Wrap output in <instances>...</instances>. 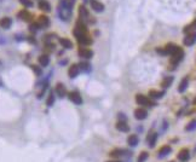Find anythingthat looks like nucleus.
Masks as SVG:
<instances>
[{
	"label": "nucleus",
	"mask_w": 196,
	"mask_h": 162,
	"mask_svg": "<svg viewBox=\"0 0 196 162\" xmlns=\"http://www.w3.org/2000/svg\"><path fill=\"white\" fill-rule=\"evenodd\" d=\"M79 16H80V21H82V22H86V21H89V18H91L87 9L84 5H80V7H79Z\"/></svg>",
	"instance_id": "obj_8"
},
{
	"label": "nucleus",
	"mask_w": 196,
	"mask_h": 162,
	"mask_svg": "<svg viewBox=\"0 0 196 162\" xmlns=\"http://www.w3.org/2000/svg\"><path fill=\"white\" fill-rule=\"evenodd\" d=\"M188 85H189V77L188 76H185L182 81H180V84H179V87H178V91L180 92V93H183L187 88H188Z\"/></svg>",
	"instance_id": "obj_21"
},
{
	"label": "nucleus",
	"mask_w": 196,
	"mask_h": 162,
	"mask_svg": "<svg viewBox=\"0 0 196 162\" xmlns=\"http://www.w3.org/2000/svg\"><path fill=\"white\" fill-rule=\"evenodd\" d=\"M178 159L183 162L188 161V160L190 159V153H189V150H188V149H182V150L179 151V154H178Z\"/></svg>",
	"instance_id": "obj_17"
},
{
	"label": "nucleus",
	"mask_w": 196,
	"mask_h": 162,
	"mask_svg": "<svg viewBox=\"0 0 196 162\" xmlns=\"http://www.w3.org/2000/svg\"><path fill=\"white\" fill-rule=\"evenodd\" d=\"M38 62H39V64L41 65V67H47V65L50 64V57H49V55H41V56H39Z\"/></svg>",
	"instance_id": "obj_18"
},
{
	"label": "nucleus",
	"mask_w": 196,
	"mask_h": 162,
	"mask_svg": "<svg viewBox=\"0 0 196 162\" xmlns=\"http://www.w3.org/2000/svg\"><path fill=\"white\" fill-rule=\"evenodd\" d=\"M183 57H184V51L179 47L172 56H171V64L174 65V68H176V65L178 64L182 59H183Z\"/></svg>",
	"instance_id": "obj_4"
},
{
	"label": "nucleus",
	"mask_w": 196,
	"mask_h": 162,
	"mask_svg": "<svg viewBox=\"0 0 196 162\" xmlns=\"http://www.w3.org/2000/svg\"><path fill=\"white\" fill-rule=\"evenodd\" d=\"M39 29H40V27L38 26V23H36V22H35V23H32V24L29 26V31H31V32H33V33L38 32Z\"/></svg>",
	"instance_id": "obj_34"
},
{
	"label": "nucleus",
	"mask_w": 196,
	"mask_h": 162,
	"mask_svg": "<svg viewBox=\"0 0 196 162\" xmlns=\"http://www.w3.org/2000/svg\"><path fill=\"white\" fill-rule=\"evenodd\" d=\"M36 23H38V26H39L40 28H47V27L50 26V20H49V17H46V16H40V17L38 18Z\"/></svg>",
	"instance_id": "obj_12"
},
{
	"label": "nucleus",
	"mask_w": 196,
	"mask_h": 162,
	"mask_svg": "<svg viewBox=\"0 0 196 162\" xmlns=\"http://www.w3.org/2000/svg\"><path fill=\"white\" fill-rule=\"evenodd\" d=\"M119 119H120V121H126V120H127V117L125 116V114H121V113L119 114Z\"/></svg>",
	"instance_id": "obj_36"
},
{
	"label": "nucleus",
	"mask_w": 196,
	"mask_h": 162,
	"mask_svg": "<svg viewBox=\"0 0 196 162\" xmlns=\"http://www.w3.org/2000/svg\"><path fill=\"white\" fill-rule=\"evenodd\" d=\"M32 69H33V71L35 73V75H36V76H41L42 70H41V68H40V67H38V65H32Z\"/></svg>",
	"instance_id": "obj_32"
},
{
	"label": "nucleus",
	"mask_w": 196,
	"mask_h": 162,
	"mask_svg": "<svg viewBox=\"0 0 196 162\" xmlns=\"http://www.w3.org/2000/svg\"><path fill=\"white\" fill-rule=\"evenodd\" d=\"M116 130L120 132H129L130 131V126L127 125L126 121H119L116 124Z\"/></svg>",
	"instance_id": "obj_19"
},
{
	"label": "nucleus",
	"mask_w": 196,
	"mask_h": 162,
	"mask_svg": "<svg viewBox=\"0 0 196 162\" xmlns=\"http://www.w3.org/2000/svg\"><path fill=\"white\" fill-rule=\"evenodd\" d=\"M136 102H137L139 105H148V106H154V105H156L155 102H153L150 98H148L147 96H143V95H137V96H136Z\"/></svg>",
	"instance_id": "obj_3"
},
{
	"label": "nucleus",
	"mask_w": 196,
	"mask_h": 162,
	"mask_svg": "<svg viewBox=\"0 0 196 162\" xmlns=\"http://www.w3.org/2000/svg\"><path fill=\"white\" fill-rule=\"evenodd\" d=\"M185 130L187 131H194L196 130V120H194V121H191L187 127H185Z\"/></svg>",
	"instance_id": "obj_33"
},
{
	"label": "nucleus",
	"mask_w": 196,
	"mask_h": 162,
	"mask_svg": "<svg viewBox=\"0 0 196 162\" xmlns=\"http://www.w3.org/2000/svg\"><path fill=\"white\" fill-rule=\"evenodd\" d=\"M195 42H196V32L188 33L187 36H185L184 40H183V44H184L185 46H191V45H194Z\"/></svg>",
	"instance_id": "obj_7"
},
{
	"label": "nucleus",
	"mask_w": 196,
	"mask_h": 162,
	"mask_svg": "<svg viewBox=\"0 0 196 162\" xmlns=\"http://www.w3.org/2000/svg\"><path fill=\"white\" fill-rule=\"evenodd\" d=\"M79 73H80V68H79V65L78 64H73V65H70V67H69L68 75H69V77H70V79L76 77V76L79 75Z\"/></svg>",
	"instance_id": "obj_10"
},
{
	"label": "nucleus",
	"mask_w": 196,
	"mask_h": 162,
	"mask_svg": "<svg viewBox=\"0 0 196 162\" xmlns=\"http://www.w3.org/2000/svg\"><path fill=\"white\" fill-rule=\"evenodd\" d=\"M79 68H80V71H84V73H90L91 71V64L89 62H81L79 63Z\"/></svg>",
	"instance_id": "obj_25"
},
{
	"label": "nucleus",
	"mask_w": 196,
	"mask_h": 162,
	"mask_svg": "<svg viewBox=\"0 0 196 162\" xmlns=\"http://www.w3.org/2000/svg\"><path fill=\"white\" fill-rule=\"evenodd\" d=\"M39 9L42 10V11L50 12V11H51V5H50V2L46 1V0H40V1H39Z\"/></svg>",
	"instance_id": "obj_20"
},
{
	"label": "nucleus",
	"mask_w": 196,
	"mask_h": 162,
	"mask_svg": "<svg viewBox=\"0 0 196 162\" xmlns=\"http://www.w3.org/2000/svg\"><path fill=\"white\" fill-rule=\"evenodd\" d=\"M60 44H61L62 47H64L67 50L73 49V42H71L69 39H67V38H61V39H60Z\"/></svg>",
	"instance_id": "obj_22"
},
{
	"label": "nucleus",
	"mask_w": 196,
	"mask_h": 162,
	"mask_svg": "<svg viewBox=\"0 0 196 162\" xmlns=\"http://www.w3.org/2000/svg\"><path fill=\"white\" fill-rule=\"evenodd\" d=\"M22 5H24L26 7H32L33 6V1L32 0H20Z\"/></svg>",
	"instance_id": "obj_35"
},
{
	"label": "nucleus",
	"mask_w": 196,
	"mask_h": 162,
	"mask_svg": "<svg viewBox=\"0 0 196 162\" xmlns=\"http://www.w3.org/2000/svg\"><path fill=\"white\" fill-rule=\"evenodd\" d=\"M74 36L76 38L78 42L82 46H87V45H91L92 44V39L87 35V26L85 22L82 21H78L76 22V27L74 28L73 31Z\"/></svg>",
	"instance_id": "obj_1"
},
{
	"label": "nucleus",
	"mask_w": 196,
	"mask_h": 162,
	"mask_svg": "<svg viewBox=\"0 0 196 162\" xmlns=\"http://www.w3.org/2000/svg\"><path fill=\"white\" fill-rule=\"evenodd\" d=\"M107 162H121V161H119V160H110V161H107Z\"/></svg>",
	"instance_id": "obj_38"
},
{
	"label": "nucleus",
	"mask_w": 196,
	"mask_h": 162,
	"mask_svg": "<svg viewBox=\"0 0 196 162\" xmlns=\"http://www.w3.org/2000/svg\"><path fill=\"white\" fill-rule=\"evenodd\" d=\"M75 0H61L58 6V15L62 21H69L71 17V7L74 6Z\"/></svg>",
	"instance_id": "obj_2"
},
{
	"label": "nucleus",
	"mask_w": 196,
	"mask_h": 162,
	"mask_svg": "<svg viewBox=\"0 0 196 162\" xmlns=\"http://www.w3.org/2000/svg\"><path fill=\"white\" fill-rule=\"evenodd\" d=\"M78 53H79V56H80L81 58H84V59H90V58L93 57V51L90 50L89 47H85V46H81V47L79 49Z\"/></svg>",
	"instance_id": "obj_5"
},
{
	"label": "nucleus",
	"mask_w": 196,
	"mask_h": 162,
	"mask_svg": "<svg viewBox=\"0 0 196 162\" xmlns=\"http://www.w3.org/2000/svg\"><path fill=\"white\" fill-rule=\"evenodd\" d=\"M126 153H127V151H126V150H124V149H114V150H111V151H110L109 156H110V157H113V159H118V157L124 156Z\"/></svg>",
	"instance_id": "obj_15"
},
{
	"label": "nucleus",
	"mask_w": 196,
	"mask_h": 162,
	"mask_svg": "<svg viewBox=\"0 0 196 162\" xmlns=\"http://www.w3.org/2000/svg\"><path fill=\"white\" fill-rule=\"evenodd\" d=\"M90 4H91V7L93 9V11H96V12L104 11V5L102 2H99L98 0H90Z\"/></svg>",
	"instance_id": "obj_11"
},
{
	"label": "nucleus",
	"mask_w": 196,
	"mask_h": 162,
	"mask_svg": "<svg viewBox=\"0 0 196 162\" xmlns=\"http://www.w3.org/2000/svg\"><path fill=\"white\" fill-rule=\"evenodd\" d=\"M56 93H57V96L60 98H64L67 96V90H65L64 85L63 84H57L56 85Z\"/></svg>",
	"instance_id": "obj_14"
},
{
	"label": "nucleus",
	"mask_w": 196,
	"mask_h": 162,
	"mask_svg": "<svg viewBox=\"0 0 196 162\" xmlns=\"http://www.w3.org/2000/svg\"><path fill=\"white\" fill-rule=\"evenodd\" d=\"M138 142H139V139H138V137L136 134H131L130 137H129V139H127V143L131 146H136L138 144Z\"/></svg>",
	"instance_id": "obj_27"
},
{
	"label": "nucleus",
	"mask_w": 196,
	"mask_h": 162,
	"mask_svg": "<svg viewBox=\"0 0 196 162\" xmlns=\"http://www.w3.org/2000/svg\"><path fill=\"white\" fill-rule=\"evenodd\" d=\"M147 116H148V111L145 109L138 108V109L134 110V117L137 120H144V119H147Z\"/></svg>",
	"instance_id": "obj_9"
},
{
	"label": "nucleus",
	"mask_w": 196,
	"mask_h": 162,
	"mask_svg": "<svg viewBox=\"0 0 196 162\" xmlns=\"http://www.w3.org/2000/svg\"><path fill=\"white\" fill-rule=\"evenodd\" d=\"M194 31H196V20L191 23V24H189V26H187V27L184 28V33H185V34L193 33Z\"/></svg>",
	"instance_id": "obj_30"
},
{
	"label": "nucleus",
	"mask_w": 196,
	"mask_h": 162,
	"mask_svg": "<svg viewBox=\"0 0 196 162\" xmlns=\"http://www.w3.org/2000/svg\"><path fill=\"white\" fill-rule=\"evenodd\" d=\"M172 82H173V76H167V77L163 79L161 86H162L163 88H167V87H169L172 85Z\"/></svg>",
	"instance_id": "obj_28"
},
{
	"label": "nucleus",
	"mask_w": 196,
	"mask_h": 162,
	"mask_svg": "<svg viewBox=\"0 0 196 162\" xmlns=\"http://www.w3.org/2000/svg\"><path fill=\"white\" fill-rule=\"evenodd\" d=\"M53 104H55V93L51 91L50 95H49V97H47V99H46V105H47V106H52Z\"/></svg>",
	"instance_id": "obj_29"
},
{
	"label": "nucleus",
	"mask_w": 196,
	"mask_h": 162,
	"mask_svg": "<svg viewBox=\"0 0 196 162\" xmlns=\"http://www.w3.org/2000/svg\"><path fill=\"white\" fill-rule=\"evenodd\" d=\"M148 157H149V154H148L147 151H143V153H140V155H139L137 162H145L148 160Z\"/></svg>",
	"instance_id": "obj_31"
},
{
	"label": "nucleus",
	"mask_w": 196,
	"mask_h": 162,
	"mask_svg": "<svg viewBox=\"0 0 196 162\" xmlns=\"http://www.w3.org/2000/svg\"><path fill=\"white\" fill-rule=\"evenodd\" d=\"M165 96V92L163 91H155V90H151L149 92V97L150 99H160Z\"/></svg>",
	"instance_id": "obj_23"
},
{
	"label": "nucleus",
	"mask_w": 196,
	"mask_h": 162,
	"mask_svg": "<svg viewBox=\"0 0 196 162\" xmlns=\"http://www.w3.org/2000/svg\"><path fill=\"white\" fill-rule=\"evenodd\" d=\"M68 97L70 99V102H73V103L76 104V105H81V104H82V97H81L80 93L76 92V91H71V92L68 95Z\"/></svg>",
	"instance_id": "obj_6"
},
{
	"label": "nucleus",
	"mask_w": 196,
	"mask_h": 162,
	"mask_svg": "<svg viewBox=\"0 0 196 162\" xmlns=\"http://www.w3.org/2000/svg\"><path fill=\"white\" fill-rule=\"evenodd\" d=\"M18 18H21L22 21H26V22H31L33 18L32 13L31 12H28L27 10H22L21 12H18Z\"/></svg>",
	"instance_id": "obj_13"
},
{
	"label": "nucleus",
	"mask_w": 196,
	"mask_h": 162,
	"mask_svg": "<svg viewBox=\"0 0 196 162\" xmlns=\"http://www.w3.org/2000/svg\"><path fill=\"white\" fill-rule=\"evenodd\" d=\"M67 62H68V61H67V59H64V61H61V62H60V64H61V65L67 64Z\"/></svg>",
	"instance_id": "obj_37"
},
{
	"label": "nucleus",
	"mask_w": 196,
	"mask_h": 162,
	"mask_svg": "<svg viewBox=\"0 0 196 162\" xmlns=\"http://www.w3.org/2000/svg\"><path fill=\"white\" fill-rule=\"evenodd\" d=\"M171 151H172L171 146H169V145H165V146H162V148L159 150V157H165V156H167L168 154H171Z\"/></svg>",
	"instance_id": "obj_24"
},
{
	"label": "nucleus",
	"mask_w": 196,
	"mask_h": 162,
	"mask_svg": "<svg viewBox=\"0 0 196 162\" xmlns=\"http://www.w3.org/2000/svg\"><path fill=\"white\" fill-rule=\"evenodd\" d=\"M12 26V20L10 17H2L0 20V27L2 29H9Z\"/></svg>",
	"instance_id": "obj_16"
},
{
	"label": "nucleus",
	"mask_w": 196,
	"mask_h": 162,
	"mask_svg": "<svg viewBox=\"0 0 196 162\" xmlns=\"http://www.w3.org/2000/svg\"><path fill=\"white\" fill-rule=\"evenodd\" d=\"M156 140H158V134H156V133H150V135L148 137L149 146H150V148H154L155 144H156Z\"/></svg>",
	"instance_id": "obj_26"
}]
</instances>
